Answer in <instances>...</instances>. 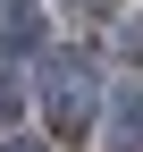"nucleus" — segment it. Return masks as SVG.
<instances>
[{
	"label": "nucleus",
	"instance_id": "nucleus-3",
	"mask_svg": "<svg viewBox=\"0 0 143 152\" xmlns=\"http://www.w3.org/2000/svg\"><path fill=\"white\" fill-rule=\"evenodd\" d=\"M25 42H34V9H25V0H0V59L25 51Z\"/></svg>",
	"mask_w": 143,
	"mask_h": 152
},
{
	"label": "nucleus",
	"instance_id": "nucleus-1",
	"mask_svg": "<svg viewBox=\"0 0 143 152\" xmlns=\"http://www.w3.org/2000/svg\"><path fill=\"white\" fill-rule=\"evenodd\" d=\"M93 68L76 59V51H59V59H51V76H42V110L51 118H59V135H76V127H93Z\"/></svg>",
	"mask_w": 143,
	"mask_h": 152
},
{
	"label": "nucleus",
	"instance_id": "nucleus-4",
	"mask_svg": "<svg viewBox=\"0 0 143 152\" xmlns=\"http://www.w3.org/2000/svg\"><path fill=\"white\" fill-rule=\"evenodd\" d=\"M9 152H42V144H9Z\"/></svg>",
	"mask_w": 143,
	"mask_h": 152
},
{
	"label": "nucleus",
	"instance_id": "nucleus-2",
	"mask_svg": "<svg viewBox=\"0 0 143 152\" xmlns=\"http://www.w3.org/2000/svg\"><path fill=\"white\" fill-rule=\"evenodd\" d=\"M110 152H143V85L118 93V110H110Z\"/></svg>",
	"mask_w": 143,
	"mask_h": 152
}]
</instances>
